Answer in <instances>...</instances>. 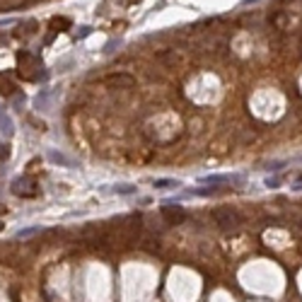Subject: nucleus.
I'll return each mask as SVG.
<instances>
[{
    "label": "nucleus",
    "mask_w": 302,
    "mask_h": 302,
    "mask_svg": "<svg viewBox=\"0 0 302 302\" xmlns=\"http://www.w3.org/2000/svg\"><path fill=\"white\" fill-rule=\"evenodd\" d=\"M12 194L19 196V198H34V196L39 194V186H36L34 179H29V177H19V179L12 181Z\"/></svg>",
    "instance_id": "1"
},
{
    "label": "nucleus",
    "mask_w": 302,
    "mask_h": 302,
    "mask_svg": "<svg viewBox=\"0 0 302 302\" xmlns=\"http://www.w3.org/2000/svg\"><path fill=\"white\" fill-rule=\"evenodd\" d=\"M213 220L218 223V227L223 230H232L240 225V215L232 211V208H215L213 211Z\"/></svg>",
    "instance_id": "2"
},
{
    "label": "nucleus",
    "mask_w": 302,
    "mask_h": 302,
    "mask_svg": "<svg viewBox=\"0 0 302 302\" xmlns=\"http://www.w3.org/2000/svg\"><path fill=\"white\" fill-rule=\"evenodd\" d=\"M162 215H165V220L169 225H181L186 220V211L181 206H177V203H165L162 206Z\"/></svg>",
    "instance_id": "3"
},
{
    "label": "nucleus",
    "mask_w": 302,
    "mask_h": 302,
    "mask_svg": "<svg viewBox=\"0 0 302 302\" xmlns=\"http://www.w3.org/2000/svg\"><path fill=\"white\" fill-rule=\"evenodd\" d=\"M17 63H19V70H24V73L39 68V58L31 56L29 51H19V53H17Z\"/></svg>",
    "instance_id": "4"
},
{
    "label": "nucleus",
    "mask_w": 302,
    "mask_h": 302,
    "mask_svg": "<svg viewBox=\"0 0 302 302\" xmlns=\"http://www.w3.org/2000/svg\"><path fill=\"white\" fill-rule=\"evenodd\" d=\"M15 90H17L15 75H12V73H0V94H2V97H10V94H15Z\"/></svg>",
    "instance_id": "5"
},
{
    "label": "nucleus",
    "mask_w": 302,
    "mask_h": 302,
    "mask_svg": "<svg viewBox=\"0 0 302 302\" xmlns=\"http://www.w3.org/2000/svg\"><path fill=\"white\" fill-rule=\"evenodd\" d=\"M203 181L208 184H230V181H242L240 174H215V177H206Z\"/></svg>",
    "instance_id": "6"
},
{
    "label": "nucleus",
    "mask_w": 302,
    "mask_h": 302,
    "mask_svg": "<svg viewBox=\"0 0 302 302\" xmlns=\"http://www.w3.org/2000/svg\"><path fill=\"white\" fill-rule=\"evenodd\" d=\"M179 181L177 179H155V189H177Z\"/></svg>",
    "instance_id": "7"
},
{
    "label": "nucleus",
    "mask_w": 302,
    "mask_h": 302,
    "mask_svg": "<svg viewBox=\"0 0 302 302\" xmlns=\"http://www.w3.org/2000/svg\"><path fill=\"white\" fill-rule=\"evenodd\" d=\"M111 191H114V194H121V196H128V194H136V186H131V184H119V186H114Z\"/></svg>",
    "instance_id": "8"
},
{
    "label": "nucleus",
    "mask_w": 302,
    "mask_h": 302,
    "mask_svg": "<svg viewBox=\"0 0 302 302\" xmlns=\"http://www.w3.org/2000/svg\"><path fill=\"white\" fill-rule=\"evenodd\" d=\"M51 27H53V29H68V27H70V19H58V17H53V19H51Z\"/></svg>",
    "instance_id": "9"
},
{
    "label": "nucleus",
    "mask_w": 302,
    "mask_h": 302,
    "mask_svg": "<svg viewBox=\"0 0 302 302\" xmlns=\"http://www.w3.org/2000/svg\"><path fill=\"white\" fill-rule=\"evenodd\" d=\"M109 85H133V80L126 75H119V77H109Z\"/></svg>",
    "instance_id": "10"
},
{
    "label": "nucleus",
    "mask_w": 302,
    "mask_h": 302,
    "mask_svg": "<svg viewBox=\"0 0 302 302\" xmlns=\"http://www.w3.org/2000/svg\"><path fill=\"white\" fill-rule=\"evenodd\" d=\"M51 160H53V162H63V165H73L70 160H65V157H63V155H58V152H51Z\"/></svg>",
    "instance_id": "11"
},
{
    "label": "nucleus",
    "mask_w": 302,
    "mask_h": 302,
    "mask_svg": "<svg viewBox=\"0 0 302 302\" xmlns=\"http://www.w3.org/2000/svg\"><path fill=\"white\" fill-rule=\"evenodd\" d=\"M281 167H283V162H271V165H266V169H269V172H278Z\"/></svg>",
    "instance_id": "12"
},
{
    "label": "nucleus",
    "mask_w": 302,
    "mask_h": 302,
    "mask_svg": "<svg viewBox=\"0 0 302 302\" xmlns=\"http://www.w3.org/2000/svg\"><path fill=\"white\" fill-rule=\"evenodd\" d=\"M0 230H2V223H0Z\"/></svg>",
    "instance_id": "13"
}]
</instances>
